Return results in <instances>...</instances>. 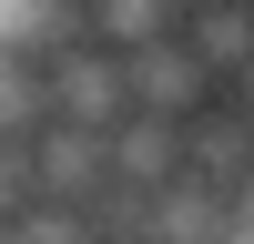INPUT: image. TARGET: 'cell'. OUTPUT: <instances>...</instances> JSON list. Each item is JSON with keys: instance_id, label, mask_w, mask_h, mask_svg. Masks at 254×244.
Returning <instances> with one entry per match:
<instances>
[{"instance_id": "6da1fadb", "label": "cell", "mask_w": 254, "mask_h": 244, "mask_svg": "<svg viewBox=\"0 0 254 244\" xmlns=\"http://www.w3.org/2000/svg\"><path fill=\"white\" fill-rule=\"evenodd\" d=\"M41 71H51V112L61 122H92V132H112L122 112H132V51H112V41H61V51H41Z\"/></svg>"}, {"instance_id": "52a82bcc", "label": "cell", "mask_w": 254, "mask_h": 244, "mask_svg": "<svg viewBox=\"0 0 254 244\" xmlns=\"http://www.w3.org/2000/svg\"><path fill=\"white\" fill-rule=\"evenodd\" d=\"M31 193H41V163H31V132H0V214H20Z\"/></svg>"}, {"instance_id": "277c9868", "label": "cell", "mask_w": 254, "mask_h": 244, "mask_svg": "<svg viewBox=\"0 0 254 244\" xmlns=\"http://www.w3.org/2000/svg\"><path fill=\"white\" fill-rule=\"evenodd\" d=\"M183 41H193L224 81H244V71H254V0H214V10H193Z\"/></svg>"}, {"instance_id": "3957f363", "label": "cell", "mask_w": 254, "mask_h": 244, "mask_svg": "<svg viewBox=\"0 0 254 244\" xmlns=\"http://www.w3.org/2000/svg\"><path fill=\"white\" fill-rule=\"evenodd\" d=\"M173 173H183V122H173V112H122V122H112V183L163 193Z\"/></svg>"}, {"instance_id": "9c48e42d", "label": "cell", "mask_w": 254, "mask_h": 244, "mask_svg": "<svg viewBox=\"0 0 254 244\" xmlns=\"http://www.w3.org/2000/svg\"><path fill=\"white\" fill-rule=\"evenodd\" d=\"M193 10H214V0H183V20H193Z\"/></svg>"}, {"instance_id": "ba28073f", "label": "cell", "mask_w": 254, "mask_h": 244, "mask_svg": "<svg viewBox=\"0 0 254 244\" xmlns=\"http://www.w3.org/2000/svg\"><path fill=\"white\" fill-rule=\"evenodd\" d=\"M0 244H20V224H10V214H0Z\"/></svg>"}, {"instance_id": "8992f818", "label": "cell", "mask_w": 254, "mask_h": 244, "mask_svg": "<svg viewBox=\"0 0 254 244\" xmlns=\"http://www.w3.org/2000/svg\"><path fill=\"white\" fill-rule=\"evenodd\" d=\"M20 244H102V224H92V203H61V193H31L20 203Z\"/></svg>"}, {"instance_id": "5b68a950", "label": "cell", "mask_w": 254, "mask_h": 244, "mask_svg": "<svg viewBox=\"0 0 254 244\" xmlns=\"http://www.w3.org/2000/svg\"><path fill=\"white\" fill-rule=\"evenodd\" d=\"M81 20H92V41H112V51H142V41L183 31V0H81Z\"/></svg>"}, {"instance_id": "7a4b0ae2", "label": "cell", "mask_w": 254, "mask_h": 244, "mask_svg": "<svg viewBox=\"0 0 254 244\" xmlns=\"http://www.w3.org/2000/svg\"><path fill=\"white\" fill-rule=\"evenodd\" d=\"M203 102H224V71H214L183 31H163V41H142V51H132V112H173V122H193Z\"/></svg>"}]
</instances>
